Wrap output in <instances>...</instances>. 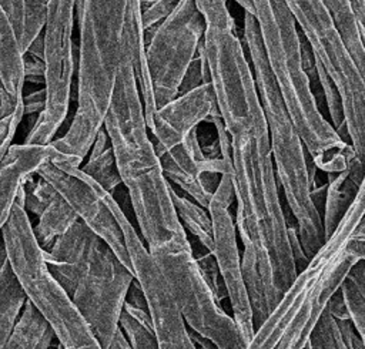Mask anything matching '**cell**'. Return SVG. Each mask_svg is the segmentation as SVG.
<instances>
[{"mask_svg": "<svg viewBox=\"0 0 365 349\" xmlns=\"http://www.w3.org/2000/svg\"><path fill=\"white\" fill-rule=\"evenodd\" d=\"M37 175L48 181L67 201L80 221L96 235L106 241L118 258L133 271L125 235L114 214V194L104 189L96 179L87 175L81 167H76L64 155H58L43 165Z\"/></svg>", "mask_w": 365, "mask_h": 349, "instance_id": "7c38bea8", "label": "cell"}, {"mask_svg": "<svg viewBox=\"0 0 365 349\" xmlns=\"http://www.w3.org/2000/svg\"><path fill=\"white\" fill-rule=\"evenodd\" d=\"M24 71L27 80L36 83H46L47 66L44 60L34 57L29 53H24Z\"/></svg>", "mask_w": 365, "mask_h": 349, "instance_id": "836d02e7", "label": "cell"}, {"mask_svg": "<svg viewBox=\"0 0 365 349\" xmlns=\"http://www.w3.org/2000/svg\"><path fill=\"white\" fill-rule=\"evenodd\" d=\"M0 7L20 43L24 33V0H0Z\"/></svg>", "mask_w": 365, "mask_h": 349, "instance_id": "d6a6232c", "label": "cell"}, {"mask_svg": "<svg viewBox=\"0 0 365 349\" xmlns=\"http://www.w3.org/2000/svg\"><path fill=\"white\" fill-rule=\"evenodd\" d=\"M361 184L352 179L348 168L339 174H328L327 194L322 211V222L327 238L336 229L338 224L346 214L358 194Z\"/></svg>", "mask_w": 365, "mask_h": 349, "instance_id": "ffe728a7", "label": "cell"}, {"mask_svg": "<svg viewBox=\"0 0 365 349\" xmlns=\"http://www.w3.org/2000/svg\"><path fill=\"white\" fill-rule=\"evenodd\" d=\"M165 274L187 326L211 340L217 349H245L247 340L207 283L188 241L151 252Z\"/></svg>", "mask_w": 365, "mask_h": 349, "instance_id": "ba28073f", "label": "cell"}, {"mask_svg": "<svg viewBox=\"0 0 365 349\" xmlns=\"http://www.w3.org/2000/svg\"><path fill=\"white\" fill-rule=\"evenodd\" d=\"M210 123L215 127L221 144L222 157L220 158H208L204 154L197 128L171 150L155 147L167 179L178 185L190 198L207 209L220 187L222 175L232 170L231 140L224 121L221 115H217Z\"/></svg>", "mask_w": 365, "mask_h": 349, "instance_id": "5bb4252c", "label": "cell"}, {"mask_svg": "<svg viewBox=\"0 0 365 349\" xmlns=\"http://www.w3.org/2000/svg\"><path fill=\"white\" fill-rule=\"evenodd\" d=\"M113 209L125 235L134 276L147 299V308L157 333L158 348L197 349V345L191 338L190 328L187 326L173 295L170 282L157 259L150 252L143 238L137 235L135 228L115 199L113 202Z\"/></svg>", "mask_w": 365, "mask_h": 349, "instance_id": "8fae6325", "label": "cell"}, {"mask_svg": "<svg viewBox=\"0 0 365 349\" xmlns=\"http://www.w3.org/2000/svg\"><path fill=\"white\" fill-rule=\"evenodd\" d=\"M299 31L308 40L342 97L349 142L355 158L351 177L361 184L365 177V81L346 43L322 0H285Z\"/></svg>", "mask_w": 365, "mask_h": 349, "instance_id": "52a82bcc", "label": "cell"}, {"mask_svg": "<svg viewBox=\"0 0 365 349\" xmlns=\"http://www.w3.org/2000/svg\"><path fill=\"white\" fill-rule=\"evenodd\" d=\"M217 115H220L217 95L210 81L188 93L178 94L160 107L148 130L155 147L171 150L181 144L200 123H210Z\"/></svg>", "mask_w": 365, "mask_h": 349, "instance_id": "9a60e30c", "label": "cell"}, {"mask_svg": "<svg viewBox=\"0 0 365 349\" xmlns=\"http://www.w3.org/2000/svg\"><path fill=\"white\" fill-rule=\"evenodd\" d=\"M173 201L175 205L177 215L187 231V234L192 235L202 248L210 252L214 251V225L210 211L200 205L192 198L185 195H180L174 188H171Z\"/></svg>", "mask_w": 365, "mask_h": 349, "instance_id": "603a6c76", "label": "cell"}, {"mask_svg": "<svg viewBox=\"0 0 365 349\" xmlns=\"http://www.w3.org/2000/svg\"><path fill=\"white\" fill-rule=\"evenodd\" d=\"M56 349H64V348H63V346H61V345L57 342V348H56Z\"/></svg>", "mask_w": 365, "mask_h": 349, "instance_id": "b9f144b4", "label": "cell"}, {"mask_svg": "<svg viewBox=\"0 0 365 349\" xmlns=\"http://www.w3.org/2000/svg\"><path fill=\"white\" fill-rule=\"evenodd\" d=\"M311 349H365L351 319H335L327 309L318 321L311 339Z\"/></svg>", "mask_w": 365, "mask_h": 349, "instance_id": "7402d4cb", "label": "cell"}, {"mask_svg": "<svg viewBox=\"0 0 365 349\" xmlns=\"http://www.w3.org/2000/svg\"><path fill=\"white\" fill-rule=\"evenodd\" d=\"M104 128L114 150L121 181L128 191L141 238L150 252L188 241V234L175 211L171 182L148 135L134 66L125 54L121 57Z\"/></svg>", "mask_w": 365, "mask_h": 349, "instance_id": "7a4b0ae2", "label": "cell"}, {"mask_svg": "<svg viewBox=\"0 0 365 349\" xmlns=\"http://www.w3.org/2000/svg\"><path fill=\"white\" fill-rule=\"evenodd\" d=\"M23 115H26L24 111V101L23 104H20L13 113H10L9 115L0 117V158L7 152V150L11 145V140L16 134V130L23 118Z\"/></svg>", "mask_w": 365, "mask_h": 349, "instance_id": "1f68e13d", "label": "cell"}, {"mask_svg": "<svg viewBox=\"0 0 365 349\" xmlns=\"http://www.w3.org/2000/svg\"><path fill=\"white\" fill-rule=\"evenodd\" d=\"M351 7L354 11V17L362 38V43L365 46V0H349Z\"/></svg>", "mask_w": 365, "mask_h": 349, "instance_id": "8d00e7d4", "label": "cell"}, {"mask_svg": "<svg viewBox=\"0 0 365 349\" xmlns=\"http://www.w3.org/2000/svg\"><path fill=\"white\" fill-rule=\"evenodd\" d=\"M205 30L207 23L194 0H180L165 20L145 31L148 73L157 110L178 95Z\"/></svg>", "mask_w": 365, "mask_h": 349, "instance_id": "9c48e42d", "label": "cell"}, {"mask_svg": "<svg viewBox=\"0 0 365 349\" xmlns=\"http://www.w3.org/2000/svg\"><path fill=\"white\" fill-rule=\"evenodd\" d=\"M264 51L285 107L318 170L345 171L355 158L349 142L341 138L321 114L302 63L301 33L285 0H252Z\"/></svg>", "mask_w": 365, "mask_h": 349, "instance_id": "3957f363", "label": "cell"}, {"mask_svg": "<svg viewBox=\"0 0 365 349\" xmlns=\"http://www.w3.org/2000/svg\"><path fill=\"white\" fill-rule=\"evenodd\" d=\"M107 349H133V346L130 345V342L127 340L124 332L121 330V328L117 330L113 342L110 343V346Z\"/></svg>", "mask_w": 365, "mask_h": 349, "instance_id": "ab89813d", "label": "cell"}, {"mask_svg": "<svg viewBox=\"0 0 365 349\" xmlns=\"http://www.w3.org/2000/svg\"><path fill=\"white\" fill-rule=\"evenodd\" d=\"M24 53L19 38L9 23V19L0 14V81L1 88L10 95L21 100L26 81Z\"/></svg>", "mask_w": 365, "mask_h": 349, "instance_id": "e0dca14e", "label": "cell"}, {"mask_svg": "<svg viewBox=\"0 0 365 349\" xmlns=\"http://www.w3.org/2000/svg\"><path fill=\"white\" fill-rule=\"evenodd\" d=\"M341 292L349 311V319L365 348V259L352 268L341 286Z\"/></svg>", "mask_w": 365, "mask_h": 349, "instance_id": "d4e9b609", "label": "cell"}, {"mask_svg": "<svg viewBox=\"0 0 365 349\" xmlns=\"http://www.w3.org/2000/svg\"><path fill=\"white\" fill-rule=\"evenodd\" d=\"M194 255H195V259H197V264L201 269L202 276L205 278L207 283L212 289L218 302L221 303L224 299H228V292H227L225 283L222 281V276H221V272H220V268H218V264H217V259H215L214 254L210 252L208 249H204L202 252H195L194 251Z\"/></svg>", "mask_w": 365, "mask_h": 349, "instance_id": "f1b7e54d", "label": "cell"}, {"mask_svg": "<svg viewBox=\"0 0 365 349\" xmlns=\"http://www.w3.org/2000/svg\"><path fill=\"white\" fill-rule=\"evenodd\" d=\"M29 54L34 56V57H38L41 60H44V53H46V46H44V34H40L27 48ZM46 61V60H44Z\"/></svg>", "mask_w": 365, "mask_h": 349, "instance_id": "f35d334b", "label": "cell"}, {"mask_svg": "<svg viewBox=\"0 0 365 349\" xmlns=\"http://www.w3.org/2000/svg\"><path fill=\"white\" fill-rule=\"evenodd\" d=\"M235 199L232 170L227 171L215 191L208 211L214 225V256L228 292L232 316L241 329L247 343L255 333L251 301L242 274V258L238 251V229L230 207Z\"/></svg>", "mask_w": 365, "mask_h": 349, "instance_id": "4fadbf2b", "label": "cell"}, {"mask_svg": "<svg viewBox=\"0 0 365 349\" xmlns=\"http://www.w3.org/2000/svg\"><path fill=\"white\" fill-rule=\"evenodd\" d=\"M0 268V346L9 339L14 325L17 323L29 296L14 274L6 251L1 248Z\"/></svg>", "mask_w": 365, "mask_h": 349, "instance_id": "d6986e66", "label": "cell"}, {"mask_svg": "<svg viewBox=\"0 0 365 349\" xmlns=\"http://www.w3.org/2000/svg\"><path fill=\"white\" fill-rule=\"evenodd\" d=\"M78 217L67 204V201L56 191L38 215L37 224L33 226L34 235L43 251H50L56 241L64 235Z\"/></svg>", "mask_w": 365, "mask_h": 349, "instance_id": "44dd1931", "label": "cell"}, {"mask_svg": "<svg viewBox=\"0 0 365 349\" xmlns=\"http://www.w3.org/2000/svg\"><path fill=\"white\" fill-rule=\"evenodd\" d=\"M44 258L103 349H107L120 329V315L135 279L134 272L80 219L50 251H44Z\"/></svg>", "mask_w": 365, "mask_h": 349, "instance_id": "5b68a950", "label": "cell"}, {"mask_svg": "<svg viewBox=\"0 0 365 349\" xmlns=\"http://www.w3.org/2000/svg\"><path fill=\"white\" fill-rule=\"evenodd\" d=\"M81 170L111 194H114L117 187L123 184L113 147L107 148L103 154L97 157L88 158V161L81 165Z\"/></svg>", "mask_w": 365, "mask_h": 349, "instance_id": "4316f807", "label": "cell"}, {"mask_svg": "<svg viewBox=\"0 0 365 349\" xmlns=\"http://www.w3.org/2000/svg\"><path fill=\"white\" fill-rule=\"evenodd\" d=\"M180 0H157L150 6L141 7V20H143V27L144 30H150L160 24L163 20H165L174 9L178 6Z\"/></svg>", "mask_w": 365, "mask_h": 349, "instance_id": "4dcf8cb0", "label": "cell"}, {"mask_svg": "<svg viewBox=\"0 0 365 349\" xmlns=\"http://www.w3.org/2000/svg\"><path fill=\"white\" fill-rule=\"evenodd\" d=\"M78 0H48L44 27V60L47 66L46 83L47 107L37 115L29 131L27 144H50L64 123L68 107L71 81L74 75L73 30Z\"/></svg>", "mask_w": 365, "mask_h": 349, "instance_id": "30bf717a", "label": "cell"}, {"mask_svg": "<svg viewBox=\"0 0 365 349\" xmlns=\"http://www.w3.org/2000/svg\"><path fill=\"white\" fill-rule=\"evenodd\" d=\"M305 349H311V346H309V343H308V346H307V348H305Z\"/></svg>", "mask_w": 365, "mask_h": 349, "instance_id": "ee69618b", "label": "cell"}, {"mask_svg": "<svg viewBox=\"0 0 365 349\" xmlns=\"http://www.w3.org/2000/svg\"><path fill=\"white\" fill-rule=\"evenodd\" d=\"M1 226L3 249L29 301L46 318L64 349H103L70 293L54 278L24 207V187Z\"/></svg>", "mask_w": 365, "mask_h": 349, "instance_id": "8992f818", "label": "cell"}, {"mask_svg": "<svg viewBox=\"0 0 365 349\" xmlns=\"http://www.w3.org/2000/svg\"><path fill=\"white\" fill-rule=\"evenodd\" d=\"M234 1H237L244 9V11H248V13L254 14V3H252V0H234Z\"/></svg>", "mask_w": 365, "mask_h": 349, "instance_id": "60d3db41", "label": "cell"}, {"mask_svg": "<svg viewBox=\"0 0 365 349\" xmlns=\"http://www.w3.org/2000/svg\"><path fill=\"white\" fill-rule=\"evenodd\" d=\"M317 58V57H315ZM317 71H318V81L319 87L322 90V94L325 97L327 108L329 113L331 124L336 130V132L341 135L342 140L349 142V134L346 128V121H345V113H344V104H342V97L338 91L336 84L331 78V75L327 73L324 66L317 60ZM351 144V142H349Z\"/></svg>", "mask_w": 365, "mask_h": 349, "instance_id": "484cf974", "label": "cell"}, {"mask_svg": "<svg viewBox=\"0 0 365 349\" xmlns=\"http://www.w3.org/2000/svg\"><path fill=\"white\" fill-rule=\"evenodd\" d=\"M211 83L231 140L235 224L242 242V274L255 329L267 319L298 271L289 241L254 71L235 27H207L202 40Z\"/></svg>", "mask_w": 365, "mask_h": 349, "instance_id": "6da1fadb", "label": "cell"}, {"mask_svg": "<svg viewBox=\"0 0 365 349\" xmlns=\"http://www.w3.org/2000/svg\"><path fill=\"white\" fill-rule=\"evenodd\" d=\"M327 309L332 313V316L335 319H349V311H348V306H346V302L344 299L341 289L332 296Z\"/></svg>", "mask_w": 365, "mask_h": 349, "instance_id": "d590c367", "label": "cell"}, {"mask_svg": "<svg viewBox=\"0 0 365 349\" xmlns=\"http://www.w3.org/2000/svg\"><path fill=\"white\" fill-rule=\"evenodd\" d=\"M244 38L268 125L277 179L294 217L302 248L311 259L327 241L322 215L312 198L318 168L304 145L268 66L258 21L248 11H244Z\"/></svg>", "mask_w": 365, "mask_h": 349, "instance_id": "277c9868", "label": "cell"}, {"mask_svg": "<svg viewBox=\"0 0 365 349\" xmlns=\"http://www.w3.org/2000/svg\"><path fill=\"white\" fill-rule=\"evenodd\" d=\"M20 104H23V98L19 100L13 95H10L7 91H4L3 88L0 90V117L9 115L10 113H13Z\"/></svg>", "mask_w": 365, "mask_h": 349, "instance_id": "74e56055", "label": "cell"}, {"mask_svg": "<svg viewBox=\"0 0 365 349\" xmlns=\"http://www.w3.org/2000/svg\"><path fill=\"white\" fill-rule=\"evenodd\" d=\"M48 0H24V33L20 40L21 51L26 53L29 46L44 31L47 20Z\"/></svg>", "mask_w": 365, "mask_h": 349, "instance_id": "83f0119b", "label": "cell"}, {"mask_svg": "<svg viewBox=\"0 0 365 349\" xmlns=\"http://www.w3.org/2000/svg\"><path fill=\"white\" fill-rule=\"evenodd\" d=\"M194 3L202 14L207 27L218 30L235 27L234 19L227 6V0H194Z\"/></svg>", "mask_w": 365, "mask_h": 349, "instance_id": "f546056e", "label": "cell"}, {"mask_svg": "<svg viewBox=\"0 0 365 349\" xmlns=\"http://www.w3.org/2000/svg\"><path fill=\"white\" fill-rule=\"evenodd\" d=\"M56 338V332L46 318L27 301L9 339L0 349H50Z\"/></svg>", "mask_w": 365, "mask_h": 349, "instance_id": "ac0fdd59", "label": "cell"}, {"mask_svg": "<svg viewBox=\"0 0 365 349\" xmlns=\"http://www.w3.org/2000/svg\"><path fill=\"white\" fill-rule=\"evenodd\" d=\"M58 155L54 145L11 144L1 157L0 167V225L9 218L10 209L26 182L37 175L38 170Z\"/></svg>", "mask_w": 365, "mask_h": 349, "instance_id": "2e32d148", "label": "cell"}, {"mask_svg": "<svg viewBox=\"0 0 365 349\" xmlns=\"http://www.w3.org/2000/svg\"><path fill=\"white\" fill-rule=\"evenodd\" d=\"M118 325L133 349H160L148 309L134 306L125 301Z\"/></svg>", "mask_w": 365, "mask_h": 349, "instance_id": "cb8c5ba5", "label": "cell"}, {"mask_svg": "<svg viewBox=\"0 0 365 349\" xmlns=\"http://www.w3.org/2000/svg\"><path fill=\"white\" fill-rule=\"evenodd\" d=\"M23 101H24V111H26L27 115H33V114L40 115L47 107V90H46V87H43L40 90H36L30 94H26L23 97Z\"/></svg>", "mask_w": 365, "mask_h": 349, "instance_id": "e575fe53", "label": "cell"}, {"mask_svg": "<svg viewBox=\"0 0 365 349\" xmlns=\"http://www.w3.org/2000/svg\"><path fill=\"white\" fill-rule=\"evenodd\" d=\"M197 349H205V348H201V346H197Z\"/></svg>", "mask_w": 365, "mask_h": 349, "instance_id": "7bdbcfd3", "label": "cell"}]
</instances>
